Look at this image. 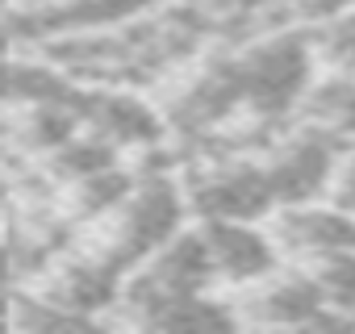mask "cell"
<instances>
[{"label": "cell", "mask_w": 355, "mask_h": 334, "mask_svg": "<svg viewBox=\"0 0 355 334\" xmlns=\"http://www.w3.org/2000/svg\"><path fill=\"white\" fill-rule=\"evenodd\" d=\"M0 9H9V0H0Z\"/></svg>", "instance_id": "13"}, {"label": "cell", "mask_w": 355, "mask_h": 334, "mask_svg": "<svg viewBox=\"0 0 355 334\" xmlns=\"http://www.w3.org/2000/svg\"><path fill=\"white\" fill-rule=\"evenodd\" d=\"M234 309H239V322H251V326H284V330L347 326V317L326 309V301H322V292H318V284H313L305 263H297V267L280 263L272 276H263L259 284L243 288Z\"/></svg>", "instance_id": "6"}, {"label": "cell", "mask_w": 355, "mask_h": 334, "mask_svg": "<svg viewBox=\"0 0 355 334\" xmlns=\"http://www.w3.org/2000/svg\"><path fill=\"white\" fill-rule=\"evenodd\" d=\"M313 51H318V63H326L334 71H355V5L318 26Z\"/></svg>", "instance_id": "10"}, {"label": "cell", "mask_w": 355, "mask_h": 334, "mask_svg": "<svg viewBox=\"0 0 355 334\" xmlns=\"http://www.w3.org/2000/svg\"><path fill=\"white\" fill-rule=\"evenodd\" d=\"M326 201H334L338 209L355 213V142H347V138H343L338 159H334V176H330Z\"/></svg>", "instance_id": "11"}, {"label": "cell", "mask_w": 355, "mask_h": 334, "mask_svg": "<svg viewBox=\"0 0 355 334\" xmlns=\"http://www.w3.org/2000/svg\"><path fill=\"white\" fill-rule=\"evenodd\" d=\"M230 59L239 71L247 117L268 125L288 121L318 80V51H313V34L305 30L272 26L263 34H251L243 46H234Z\"/></svg>", "instance_id": "2"}, {"label": "cell", "mask_w": 355, "mask_h": 334, "mask_svg": "<svg viewBox=\"0 0 355 334\" xmlns=\"http://www.w3.org/2000/svg\"><path fill=\"white\" fill-rule=\"evenodd\" d=\"M272 238L280 243L284 259H318L343 247H355V213L338 209L334 201H301V205H280L268 218Z\"/></svg>", "instance_id": "8"}, {"label": "cell", "mask_w": 355, "mask_h": 334, "mask_svg": "<svg viewBox=\"0 0 355 334\" xmlns=\"http://www.w3.org/2000/svg\"><path fill=\"white\" fill-rule=\"evenodd\" d=\"M351 326H355V313H351Z\"/></svg>", "instance_id": "15"}, {"label": "cell", "mask_w": 355, "mask_h": 334, "mask_svg": "<svg viewBox=\"0 0 355 334\" xmlns=\"http://www.w3.org/2000/svg\"><path fill=\"white\" fill-rule=\"evenodd\" d=\"M189 222L193 213L184 197V176L167 172V167H134L130 193L121 197V205L109 218L88 226L96 238H88L84 247L109 259L113 267L130 272L146 255H155L167 238H175Z\"/></svg>", "instance_id": "1"}, {"label": "cell", "mask_w": 355, "mask_h": 334, "mask_svg": "<svg viewBox=\"0 0 355 334\" xmlns=\"http://www.w3.org/2000/svg\"><path fill=\"white\" fill-rule=\"evenodd\" d=\"M305 267H309V276H313L326 309H334L351 326V313H355V247H343V251L305 259Z\"/></svg>", "instance_id": "9"}, {"label": "cell", "mask_w": 355, "mask_h": 334, "mask_svg": "<svg viewBox=\"0 0 355 334\" xmlns=\"http://www.w3.org/2000/svg\"><path fill=\"white\" fill-rule=\"evenodd\" d=\"M197 230L205 238V251H209V263H214V276L222 288L243 292L284 263V251L272 238L268 222L209 218V222H197Z\"/></svg>", "instance_id": "7"}, {"label": "cell", "mask_w": 355, "mask_h": 334, "mask_svg": "<svg viewBox=\"0 0 355 334\" xmlns=\"http://www.w3.org/2000/svg\"><path fill=\"white\" fill-rule=\"evenodd\" d=\"M338 146H343L338 134L301 121L297 130L276 134L259 150V163H263V172H268L276 209L280 205H301V201H322L330 193Z\"/></svg>", "instance_id": "5"}, {"label": "cell", "mask_w": 355, "mask_h": 334, "mask_svg": "<svg viewBox=\"0 0 355 334\" xmlns=\"http://www.w3.org/2000/svg\"><path fill=\"white\" fill-rule=\"evenodd\" d=\"M76 117L88 134L105 138L121 155H155L167 146V117L159 100L134 92V84H76Z\"/></svg>", "instance_id": "4"}, {"label": "cell", "mask_w": 355, "mask_h": 334, "mask_svg": "<svg viewBox=\"0 0 355 334\" xmlns=\"http://www.w3.org/2000/svg\"><path fill=\"white\" fill-rule=\"evenodd\" d=\"M180 176H184L193 222H209V218L268 222L276 213V197L259 155H201Z\"/></svg>", "instance_id": "3"}, {"label": "cell", "mask_w": 355, "mask_h": 334, "mask_svg": "<svg viewBox=\"0 0 355 334\" xmlns=\"http://www.w3.org/2000/svg\"><path fill=\"white\" fill-rule=\"evenodd\" d=\"M13 297L17 288L9 280H0V326H13Z\"/></svg>", "instance_id": "12"}, {"label": "cell", "mask_w": 355, "mask_h": 334, "mask_svg": "<svg viewBox=\"0 0 355 334\" xmlns=\"http://www.w3.org/2000/svg\"><path fill=\"white\" fill-rule=\"evenodd\" d=\"M0 193H5V176H0Z\"/></svg>", "instance_id": "14"}]
</instances>
